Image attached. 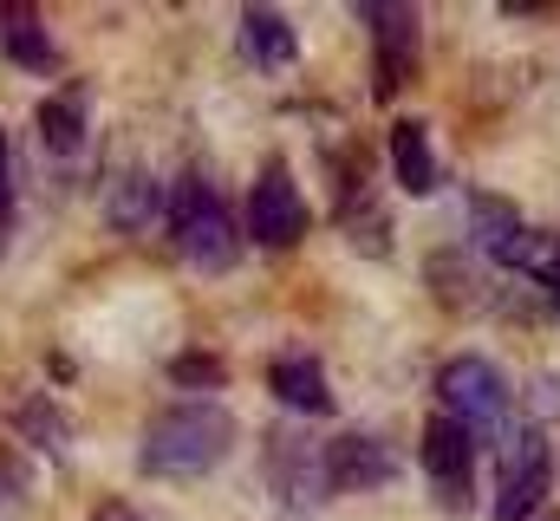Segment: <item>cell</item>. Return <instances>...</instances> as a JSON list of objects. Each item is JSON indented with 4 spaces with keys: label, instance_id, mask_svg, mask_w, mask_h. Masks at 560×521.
Segmentation results:
<instances>
[{
    "label": "cell",
    "instance_id": "obj_1",
    "mask_svg": "<svg viewBox=\"0 0 560 521\" xmlns=\"http://www.w3.org/2000/svg\"><path fill=\"white\" fill-rule=\"evenodd\" d=\"M229 450H235V417L222 404H176V410L150 417L138 463H143V476H183V483H196Z\"/></svg>",
    "mask_w": 560,
    "mask_h": 521
},
{
    "label": "cell",
    "instance_id": "obj_2",
    "mask_svg": "<svg viewBox=\"0 0 560 521\" xmlns=\"http://www.w3.org/2000/svg\"><path fill=\"white\" fill-rule=\"evenodd\" d=\"M436 404H443V417H456V424L469 430V443H495V450H502V437L522 424L502 366L482 359V352H463V359H450V366L436 372Z\"/></svg>",
    "mask_w": 560,
    "mask_h": 521
},
{
    "label": "cell",
    "instance_id": "obj_3",
    "mask_svg": "<svg viewBox=\"0 0 560 521\" xmlns=\"http://www.w3.org/2000/svg\"><path fill=\"white\" fill-rule=\"evenodd\" d=\"M163 209H170V229H176V255L189 260L196 274H229V267L242 260L235 216H229V202H222L209 183L183 176V183H176V196H170Z\"/></svg>",
    "mask_w": 560,
    "mask_h": 521
},
{
    "label": "cell",
    "instance_id": "obj_4",
    "mask_svg": "<svg viewBox=\"0 0 560 521\" xmlns=\"http://www.w3.org/2000/svg\"><path fill=\"white\" fill-rule=\"evenodd\" d=\"M555 489V450L535 424H515L495 456V521H535Z\"/></svg>",
    "mask_w": 560,
    "mask_h": 521
},
{
    "label": "cell",
    "instance_id": "obj_5",
    "mask_svg": "<svg viewBox=\"0 0 560 521\" xmlns=\"http://www.w3.org/2000/svg\"><path fill=\"white\" fill-rule=\"evenodd\" d=\"M469 242H476L482 260L522 267V274H541L548 255H555V235H541L509 196H469Z\"/></svg>",
    "mask_w": 560,
    "mask_h": 521
},
{
    "label": "cell",
    "instance_id": "obj_6",
    "mask_svg": "<svg viewBox=\"0 0 560 521\" xmlns=\"http://www.w3.org/2000/svg\"><path fill=\"white\" fill-rule=\"evenodd\" d=\"M423 476H430V496L450 516H469V502H476V443L456 417L423 424Z\"/></svg>",
    "mask_w": 560,
    "mask_h": 521
},
{
    "label": "cell",
    "instance_id": "obj_7",
    "mask_svg": "<svg viewBox=\"0 0 560 521\" xmlns=\"http://www.w3.org/2000/svg\"><path fill=\"white\" fill-rule=\"evenodd\" d=\"M248 235L261 248H293L306 235V196H300L287 163H268L255 176V189H248Z\"/></svg>",
    "mask_w": 560,
    "mask_h": 521
},
{
    "label": "cell",
    "instance_id": "obj_8",
    "mask_svg": "<svg viewBox=\"0 0 560 521\" xmlns=\"http://www.w3.org/2000/svg\"><path fill=\"white\" fill-rule=\"evenodd\" d=\"M268 489H275L287 509H319L332 489H326V450L306 443L300 430H275L268 437Z\"/></svg>",
    "mask_w": 560,
    "mask_h": 521
},
{
    "label": "cell",
    "instance_id": "obj_9",
    "mask_svg": "<svg viewBox=\"0 0 560 521\" xmlns=\"http://www.w3.org/2000/svg\"><path fill=\"white\" fill-rule=\"evenodd\" d=\"M359 20L372 26L378 46V99H392L418 72V13L405 0H359Z\"/></svg>",
    "mask_w": 560,
    "mask_h": 521
},
{
    "label": "cell",
    "instance_id": "obj_10",
    "mask_svg": "<svg viewBox=\"0 0 560 521\" xmlns=\"http://www.w3.org/2000/svg\"><path fill=\"white\" fill-rule=\"evenodd\" d=\"M398 476V456L385 437H365V430H346L326 443V489H385Z\"/></svg>",
    "mask_w": 560,
    "mask_h": 521
},
{
    "label": "cell",
    "instance_id": "obj_11",
    "mask_svg": "<svg viewBox=\"0 0 560 521\" xmlns=\"http://www.w3.org/2000/svg\"><path fill=\"white\" fill-rule=\"evenodd\" d=\"M0 53L13 66H26V72H52L59 66V46H52L46 20L33 7H0Z\"/></svg>",
    "mask_w": 560,
    "mask_h": 521
},
{
    "label": "cell",
    "instance_id": "obj_12",
    "mask_svg": "<svg viewBox=\"0 0 560 521\" xmlns=\"http://www.w3.org/2000/svg\"><path fill=\"white\" fill-rule=\"evenodd\" d=\"M242 53H248L255 72H287V66L300 59V39H293V26H287L280 13L248 7V13H242Z\"/></svg>",
    "mask_w": 560,
    "mask_h": 521
},
{
    "label": "cell",
    "instance_id": "obj_13",
    "mask_svg": "<svg viewBox=\"0 0 560 521\" xmlns=\"http://www.w3.org/2000/svg\"><path fill=\"white\" fill-rule=\"evenodd\" d=\"M392 176L405 183V196H430L436 189V157H430V137H423L418 118L392 125Z\"/></svg>",
    "mask_w": 560,
    "mask_h": 521
},
{
    "label": "cell",
    "instance_id": "obj_14",
    "mask_svg": "<svg viewBox=\"0 0 560 521\" xmlns=\"http://www.w3.org/2000/svg\"><path fill=\"white\" fill-rule=\"evenodd\" d=\"M268 391L280 404H293V410H332V391H326L313 359H275L268 366Z\"/></svg>",
    "mask_w": 560,
    "mask_h": 521
},
{
    "label": "cell",
    "instance_id": "obj_15",
    "mask_svg": "<svg viewBox=\"0 0 560 521\" xmlns=\"http://www.w3.org/2000/svg\"><path fill=\"white\" fill-rule=\"evenodd\" d=\"M39 130H46V150L52 157H72L85 143V92H52L39 105Z\"/></svg>",
    "mask_w": 560,
    "mask_h": 521
},
{
    "label": "cell",
    "instance_id": "obj_16",
    "mask_svg": "<svg viewBox=\"0 0 560 521\" xmlns=\"http://www.w3.org/2000/svg\"><path fill=\"white\" fill-rule=\"evenodd\" d=\"M150 209H156V189H150L143 176H131V183H118V189H112V222H118V229H143V222H150Z\"/></svg>",
    "mask_w": 560,
    "mask_h": 521
},
{
    "label": "cell",
    "instance_id": "obj_17",
    "mask_svg": "<svg viewBox=\"0 0 560 521\" xmlns=\"http://www.w3.org/2000/svg\"><path fill=\"white\" fill-rule=\"evenodd\" d=\"M170 379L176 385H222V366L209 352H183V359H170Z\"/></svg>",
    "mask_w": 560,
    "mask_h": 521
},
{
    "label": "cell",
    "instance_id": "obj_18",
    "mask_svg": "<svg viewBox=\"0 0 560 521\" xmlns=\"http://www.w3.org/2000/svg\"><path fill=\"white\" fill-rule=\"evenodd\" d=\"M541 287H548V300H555V313H560V235H555V255H548V267H541Z\"/></svg>",
    "mask_w": 560,
    "mask_h": 521
},
{
    "label": "cell",
    "instance_id": "obj_19",
    "mask_svg": "<svg viewBox=\"0 0 560 521\" xmlns=\"http://www.w3.org/2000/svg\"><path fill=\"white\" fill-rule=\"evenodd\" d=\"M92 521H143V516L131 509V502H98V516Z\"/></svg>",
    "mask_w": 560,
    "mask_h": 521
},
{
    "label": "cell",
    "instance_id": "obj_20",
    "mask_svg": "<svg viewBox=\"0 0 560 521\" xmlns=\"http://www.w3.org/2000/svg\"><path fill=\"white\" fill-rule=\"evenodd\" d=\"M0 216H7V137H0Z\"/></svg>",
    "mask_w": 560,
    "mask_h": 521
},
{
    "label": "cell",
    "instance_id": "obj_21",
    "mask_svg": "<svg viewBox=\"0 0 560 521\" xmlns=\"http://www.w3.org/2000/svg\"><path fill=\"white\" fill-rule=\"evenodd\" d=\"M535 521H560V516H535Z\"/></svg>",
    "mask_w": 560,
    "mask_h": 521
}]
</instances>
